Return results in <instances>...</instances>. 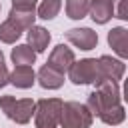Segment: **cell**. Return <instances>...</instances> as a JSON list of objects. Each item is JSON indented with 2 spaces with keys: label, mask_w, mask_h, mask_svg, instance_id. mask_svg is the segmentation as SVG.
Wrapping results in <instances>:
<instances>
[{
  "label": "cell",
  "mask_w": 128,
  "mask_h": 128,
  "mask_svg": "<svg viewBox=\"0 0 128 128\" xmlns=\"http://www.w3.org/2000/svg\"><path fill=\"white\" fill-rule=\"evenodd\" d=\"M88 14L96 24H106L114 16V0H96V2H92Z\"/></svg>",
  "instance_id": "obj_13"
},
{
  "label": "cell",
  "mask_w": 128,
  "mask_h": 128,
  "mask_svg": "<svg viewBox=\"0 0 128 128\" xmlns=\"http://www.w3.org/2000/svg\"><path fill=\"white\" fill-rule=\"evenodd\" d=\"M88 2H90V4H92V2H96V0H88Z\"/></svg>",
  "instance_id": "obj_23"
},
{
  "label": "cell",
  "mask_w": 128,
  "mask_h": 128,
  "mask_svg": "<svg viewBox=\"0 0 128 128\" xmlns=\"http://www.w3.org/2000/svg\"><path fill=\"white\" fill-rule=\"evenodd\" d=\"M92 122H94V116L86 108V104H80L76 100L62 104L58 128H90Z\"/></svg>",
  "instance_id": "obj_3"
},
{
  "label": "cell",
  "mask_w": 128,
  "mask_h": 128,
  "mask_svg": "<svg viewBox=\"0 0 128 128\" xmlns=\"http://www.w3.org/2000/svg\"><path fill=\"white\" fill-rule=\"evenodd\" d=\"M116 18H120V20H126V18H128V16H126V0H120L118 10H116Z\"/></svg>",
  "instance_id": "obj_22"
},
{
  "label": "cell",
  "mask_w": 128,
  "mask_h": 128,
  "mask_svg": "<svg viewBox=\"0 0 128 128\" xmlns=\"http://www.w3.org/2000/svg\"><path fill=\"white\" fill-rule=\"evenodd\" d=\"M10 58H12L14 66H32L36 62V52L28 44H18L16 48H12Z\"/></svg>",
  "instance_id": "obj_14"
},
{
  "label": "cell",
  "mask_w": 128,
  "mask_h": 128,
  "mask_svg": "<svg viewBox=\"0 0 128 128\" xmlns=\"http://www.w3.org/2000/svg\"><path fill=\"white\" fill-rule=\"evenodd\" d=\"M62 104L64 102L60 98H42V100H38L36 110H34L36 128H58Z\"/></svg>",
  "instance_id": "obj_4"
},
{
  "label": "cell",
  "mask_w": 128,
  "mask_h": 128,
  "mask_svg": "<svg viewBox=\"0 0 128 128\" xmlns=\"http://www.w3.org/2000/svg\"><path fill=\"white\" fill-rule=\"evenodd\" d=\"M8 82L16 88H22V90L32 88L36 84V72L32 66H14V70L8 76Z\"/></svg>",
  "instance_id": "obj_9"
},
{
  "label": "cell",
  "mask_w": 128,
  "mask_h": 128,
  "mask_svg": "<svg viewBox=\"0 0 128 128\" xmlns=\"http://www.w3.org/2000/svg\"><path fill=\"white\" fill-rule=\"evenodd\" d=\"M38 0H12V8L18 10H36Z\"/></svg>",
  "instance_id": "obj_21"
},
{
  "label": "cell",
  "mask_w": 128,
  "mask_h": 128,
  "mask_svg": "<svg viewBox=\"0 0 128 128\" xmlns=\"http://www.w3.org/2000/svg\"><path fill=\"white\" fill-rule=\"evenodd\" d=\"M36 80H38V84H40L42 88H46V90H58V88H62V84H64V74L58 72V70H54V68H50L48 64H44V66L38 70Z\"/></svg>",
  "instance_id": "obj_10"
},
{
  "label": "cell",
  "mask_w": 128,
  "mask_h": 128,
  "mask_svg": "<svg viewBox=\"0 0 128 128\" xmlns=\"http://www.w3.org/2000/svg\"><path fill=\"white\" fill-rule=\"evenodd\" d=\"M90 12L88 0H66V14L70 20H82Z\"/></svg>",
  "instance_id": "obj_17"
},
{
  "label": "cell",
  "mask_w": 128,
  "mask_h": 128,
  "mask_svg": "<svg viewBox=\"0 0 128 128\" xmlns=\"http://www.w3.org/2000/svg\"><path fill=\"white\" fill-rule=\"evenodd\" d=\"M118 104H122V92L118 82H110V80H102L100 84H96V90L90 92L86 100V108L92 112V116H100L106 108Z\"/></svg>",
  "instance_id": "obj_1"
},
{
  "label": "cell",
  "mask_w": 128,
  "mask_h": 128,
  "mask_svg": "<svg viewBox=\"0 0 128 128\" xmlns=\"http://www.w3.org/2000/svg\"><path fill=\"white\" fill-rule=\"evenodd\" d=\"M108 44L110 48L120 56V60H124L128 56V30L124 26H116L108 32Z\"/></svg>",
  "instance_id": "obj_12"
},
{
  "label": "cell",
  "mask_w": 128,
  "mask_h": 128,
  "mask_svg": "<svg viewBox=\"0 0 128 128\" xmlns=\"http://www.w3.org/2000/svg\"><path fill=\"white\" fill-rule=\"evenodd\" d=\"M62 8V0H42L38 10H36V18H42V20H54L58 16Z\"/></svg>",
  "instance_id": "obj_18"
},
{
  "label": "cell",
  "mask_w": 128,
  "mask_h": 128,
  "mask_svg": "<svg viewBox=\"0 0 128 128\" xmlns=\"http://www.w3.org/2000/svg\"><path fill=\"white\" fill-rule=\"evenodd\" d=\"M98 118H100L104 124H108V126H118V124H122V122H124V118H126V110H124V106H122V104H118V106L106 108Z\"/></svg>",
  "instance_id": "obj_19"
},
{
  "label": "cell",
  "mask_w": 128,
  "mask_h": 128,
  "mask_svg": "<svg viewBox=\"0 0 128 128\" xmlns=\"http://www.w3.org/2000/svg\"><path fill=\"white\" fill-rule=\"evenodd\" d=\"M8 76H10V72H8V68H6V60H4V54H2V50H0V88H4L6 84H10V82H8Z\"/></svg>",
  "instance_id": "obj_20"
},
{
  "label": "cell",
  "mask_w": 128,
  "mask_h": 128,
  "mask_svg": "<svg viewBox=\"0 0 128 128\" xmlns=\"http://www.w3.org/2000/svg\"><path fill=\"white\" fill-rule=\"evenodd\" d=\"M22 34H24V30L18 24H14L10 18H6L0 24V42H4V44H16V40H20Z\"/></svg>",
  "instance_id": "obj_16"
},
{
  "label": "cell",
  "mask_w": 128,
  "mask_h": 128,
  "mask_svg": "<svg viewBox=\"0 0 128 128\" xmlns=\"http://www.w3.org/2000/svg\"><path fill=\"white\" fill-rule=\"evenodd\" d=\"M76 62V56H74V52H72V48H68L66 44H58L52 52H50V56H48V66L50 68H54V70H58V72H68L70 70V66Z\"/></svg>",
  "instance_id": "obj_8"
},
{
  "label": "cell",
  "mask_w": 128,
  "mask_h": 128,
  "mask_svg": "<svg viewBox=\"0 0 128 128\" xmlns=\"http://www.w3.org/2000/svg\"><path fill=\"white\" fill-rule=\"evenodd\" d=\"M26 38H28V46H30L36 54L46 52V48H48V44H50V40H52L50 32H48L44 26H36V24L28 30Z\"/></svg>",
  "instance_id": "obj_11"
},
{
  "label": "cell",
  "mask_w": 128,
  "mask_h": 128,
  "mask_svg": "<svg viewBox=\"0 0 128 128\" xmlns=\"http://www.w3.org/2000/svg\"><path fill=\"white\" fill-rule=\"evenodd\" d=\"M66 40L80 50H94L98 46V32L92 28H72L66 32Z\"/></svg>",
  "instance_id": "obj_7"
},
{
  "label": "cell",
  "mask_w": 128,
  "mask_h": 128,
  "mask_svg": "<svg viewBox=\"0 0 128 128\" xmlns=\"http://www.w3.org/2000/svg\"><path fill=\"white\" fill-rule=\"evenodd\" d=\"M126 72V64L124 60H118V58H112V56H100L98 58V82L100 84L102 80H110V82H120L122 76Z\"/></svg>",
  "instance_id": "obj_6"
},
{
  "label": "cell",
  "mask_w": 128,
  "mask_h": 128,
  "mask_svg": "<svg viewBox=\"0 0 128 128\" xmlns=\"http://www.w3.org/2000/svg\"><path fill=\"white\" fill-rule=\"evenodd\" d=\"M0 110L12 122H16V124H28L32 120V116H34L36 102L32 98H20V100H16L14 96L6 94V96H0Z\"/></svg>",
  "instance_id": "obj_2"
},
{
  "label": "cell",
  "mask_w": 128,
  "mask_h": 128,
  "mask_svg": "<svg viewBox=\"0 0 128 128\" xmlns=\"http://www.w3.org/2000/svg\"><path fill=\"white\" fill-rule=\"evenodd\" d=\"M0 8H2V6H0Z\"/></svg>",
  "instance_id": "obj_24"
},
{
  "label": "cell",
  "mask_w": 128,
  "mask_h": 128,
  "mask_svg": "<svg viewBox=\"0 0 128 128\" xmlns=\"http://www.w3.org/2000/svg\"><path fill=\"white\" fill-rule=\"evenodd\" d=\"M8 18L18 24L22 30H30L36 22V10H18V8H10Z\"/></svg>",
  "instance_id": "obj_15"
},
{
  "label": "cell",
  "mask_w": 128,
  "mask_h": 128,
  "mask_svg": "<svg viewBox=\"0 0 128 128\" xmlns=\"http://www.w3.org/2000/svg\"><path fill=\"white\" fill-rule=\"evenodd\" d=\"M68 78L76 86H84V84L96 86V82H98V60L96 58H82V60L74 62L68 70Z\"/></svg>",
  "instance_id": "obj_5"
}]
</instances>
